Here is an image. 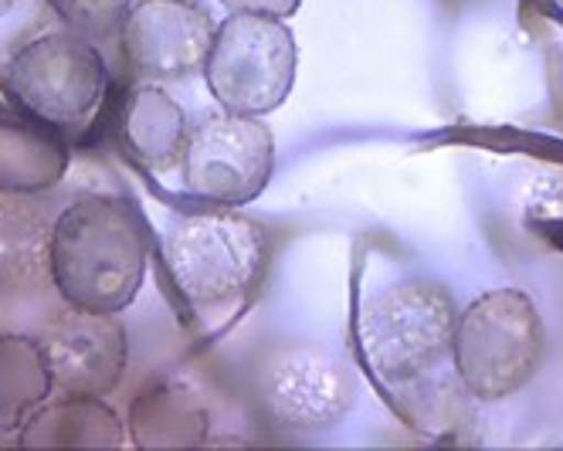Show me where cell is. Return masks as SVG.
I'll return each mask as SVG.
<instances>
[{
	"mask_svg": "<svg viewBox=\"0 0 563 451\" xmlns=\"http://www.w3.org/2000/svg\"><path fill=\"white\" fill-rule=\"evenodd\" d=\"M150 228L130 200L89 194L71 200L52 228V285L65 306L123 312L143 285Z\"/></svg>",
	"mask_w": 563,
	"mask_h": 451,
	"instance_id": "obj_1",
	"label": "cell"
},
{
	"mask_svg": "<svg viewBox=\"0 0 563 451\" xmlns=\"http://www.w3.org/2000/svg\"><path fill=\"white\" fill-rule=\"evenodd\" d=\"M265 258L268 238L262 224L231 208L184 215L164 234V268L177 296L197 312L245 299Z\"/></svg>",
	"mask_w": 563,
	"mask_h": 451,
	"instance_id": "obj_2",
	"label": "cell"
},
{
	"mask_svg": "<svg viewBox=\"0 0 563 451\" xmlns=\"http://www.w3.org/2000/svg\"><path fill=\"white\" fill-rule=\"evenodd\" d=\"M547 330L537 302L519 289L478 296L455 326V377L468 397L503 400L522 391L540 371Z\"/></svg>",
	"mask_w": 563,
	"mask_h": 451,
	"instance_id": "obj_3",
	"label": "cell"
},
{
	"mask_svg": "<svg viewBox=\"0 0 563 451\" xmlns=\"http://www.w3.org/2000/svg\"><path fill=\"white\" fill-rule=\"evenodd\" d=\"M459 309L431 282H400L360 312V346L371 371L387 384H415L452 356Z\"/></svg>",
	"mask_w": 563,
	"mask_h": 451,
	"instance_id": "obj_4",
	"label": "cell"
},
{
	"mask_svg": "<svg viewBox=\"0 0 563 451\" xmlns=\"http://www.w3.org/2000/svg\"><path fill=\"white\" fill-rule=\"evenodd\" d=\"M205 81L221 109L268 116L289 99L296 81V37L278 18L231 14L214 28Z\"/></svg>",
	"mask_w": 563,
	"mask_h": 451,
	"instance_id": "obj_5",
	"label": "cell"
},
{
	"mask_svg": "<svg viewBox=\"0 0 563 451\" xmlns=\"http://www.w3.org/2000/svg\"><path fill=\"white\" fill-rule=\"evenodd\" d=\"M106 62L92 37L52 31L27 41L8 65V89L18 106L55 130L82 127L106 96Z\"/></svg>",
	"mask_w": 563,
	"mask_h": 451,
	"instance_id": "obj_6",
	"label": "cell"
},
{
	"mask_svg": "<svg viewBox=\"0 0 563 451\" xmlns=\"http://www.w3.org/2000/svg\"><path fill=\"white\" fill-rule=\"evenodd\" d=\"M275 167V136L262 116L218 112L190 127L180 174L184 187L214 208H241L255 200Z\"/></svg>",
	"mask_w": 563,
	"mask_h": 451,
	"instance_id": "obj_7",
	"label": "cell"
},
{
	"mask_svg": "<svg viewBox=\"0 0 563 451\" xmlns=\"http://www.w3.org/2000/svg\"><path fill=\"white\" fill-rule=\"evenodd\" d=\"M255 391L272 428L286 435H319L346 418L356 381L336 353L316 343H289L262 360Z\"/></svg>",
	"mask_w": 563,
	"mask_h": 451,
	"instance_id": "obj_8",
	"label": "cell"
},
{
	"mask_svg": "<svg viewBox=\"0 0 563 451\" xmlns=\"http://www.w3.org/2000/svg\"><path fill=\"white\" fill-rule=\"evenodd\" d=\"M37 343H42L58 394L109 397L123 384L130 337L126 326L119 322V312L68 306L37 330Z\"/></svg>",
	"mask_w": 563,
	"mask_h": 451,
	"instance_id": "obj_9",
	"label": "cell"
},
{
	"mask_svg": "<svg viewBox=\"0 0 563 451\" xmlns=\"http://www.w3.org/2000/svg\"><path fill=\"white\" fill-rule=\"evenodd\" d=\"M119 37L133 75L167 81L205 72L214 24L194 0H136L119 24Z\"/></svg>",
	"mask_w": 563,
	"mask_h": 451,
	"instance_id": "obj_10",
	"label": "cell"
},
{
	"mask_svg": "<svg viewBox=\"0 0 563 451\" xmlns=\"http://www.w3.org/2000/svg\"><path fill=\"white\" fill-rule=\"evenodd\" d=\"M68 170L65 136L42 119H0V194L37 197Z\"/></svg>",
	"mask_w": 563,
	"mask_h": 451,
	"instance_id": "obj_11",
	"label": "cell"
},
{
	"mask_svg": "<svg viewBox=\"0 0 563 451\" xmlns=\"http://www.w3.org/2000/svg\"><path fill=\"white\" fill-rule=\"evenodd\" d=\"M126 428L102 397L65 394L37 404L24 418L18 444L24 448H119Z\"/></svg>",
	"mask_w": 563,
	"mask_h": 451,
	"instance_id": "obj_12",
	"label": "cell"
},
{
	"mask_svg": "<svg viewBox=\"0 0 563 451\" xmlns=\"http://www.w3.org/2000/svg\"><path fill=\"white\" fill-rule=\"evenodd\" d=\"M52 228L34 197L0 194V285L24 293L52 282Z\"/></svg>",
	"mask_w": 563,
	"mask_h": 451,
	"instance_id": "obj_13",
	"label": "cell"
},
{
	"mask_svg": "<svg viewBox=\"0 0 563 451\" xmlns=\"http://www.w3.org/2000/svg\"><path fill=\"white\" fill-rule=\"evenodd\" d=\"M190 133V122L184 109L153 86H140L130 92L119 112V136L126 150L153 170H167L184 156V143Z\"/></svg>",
	"mask_w": 563,
	"mask_h": 451,
	"instance_id": "obj_14",
	"label": "cell"
},
{
	"mask_svg": "<svg viewBox=\"0 0 563 451\" xmlns=\"http://www.w3.org/2000/svg\"><path fill=\"white\" fill-rule=\"evenodd\" d=\"M205 404L180 384H156L133 400L130 435L140 448H190L205 441Z\"/></svg>",
	"mask_w": 563,
	"mask_h": 451,
	"instance_id": "obj_15",
	"label": "cell"
},
{
	"mask_svg": "<svg viewBox=\"0 0 563 451\" xmlns=\"http://www.w3.org/2000/svg\"><path fill=\"white\" fill-rule=\"evenodd\" d=\"M55 391L37 337H0V425H24Z\"/></svg>",
	"mask_w": 563,
	"mask_h": 451,
	"instance_id": "obj_16",
	"label": "cell"
},
{
	"mask_svg": "<svg viewBox=\"0 0 563 451\" xmlns=\"http://www.w3.org/2000/svg\"><path fill=\"white\" fill-rule=\"evenodd\" d=\"M48 4L68 31L96 41L119 31L133 0H48Z\"/></svg>",
	"mask_w": 563,
	"mask_h": 451,
	"instance_id": "obj_17",
	"label": "cell"
},
{
	"mask_svg": "<svg viewBox=\"0 0 563 451\" xmlns=\"http://www.w3.org/2000/svg\"><path fill=\"white\" fill-rule=\"evenodd\" d=\"M231 14H262V18H292L302 0H221Z\"/></svg>",
	"mask_w": 563,
	"mask_h": 451,
	"instance_id": "obj_18",
	"label": "cell"
},
{
	"mask_svg": "<svg viewBox=\"0 0 563 451\" xmlns=\"http://www.w3.org/2000/svg\"><path fill=\"white\" fill-rule=\"evenodd\" d=\"M18 4V0H0V14H4L8 8H14Z\"/></svg>",
	"mask_w": 563,
	"mask_h": 451,
	"instance_id": "obj_19",
	"label": "cell"
}]
</instances>
